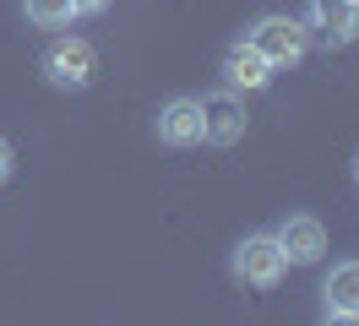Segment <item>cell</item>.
I'll return each mask as SVG.
<instances>
[{
	"label": "cell",
	"instance_id": "6da1fadb",
	"mask_svg": "<svg viewBox=\"0 0 359 326\" xmlns=\"http://www.w3.org/2000/svg\"><path fill=\"white\" fill-rule=\"evenodd\" d=\"M289 272V256L278 250V239L272 234H250L234 245V278L245 283V288H278Z\"/></svg>",
	"mask_w": 359,
	"mask_h": 326
},
{
	"label": "cell",
	"instance_id": "7a4b0ae2",
	"mask_svg": "<svg viewBox=\"0 0 359 326\" xmlns=\"http://www.w3.org/2000/svg\"><path fill=\"white\" fill-rule=\"evenodd\" d=\"M245 43L256 49V55H267L272 71H278V65H294L299 55H305L311 33H305V22H294V17H262L245 33Z\"/></svg>",
	"mask_w": 359,
	"mask_h": 326
},
{
	"label": "cell",
	"instance_id": "3957f363",
	"mask_svg": "<svg viewBox=\"0 0 359 326\" xmlns=\"http://www.w3.org/2000/svg\"><path fill=\"white\" fill-rule=\"evenodd\" d=\"M93 71H98V55H93V43H88V39L66 33V39L49 43V55H44V76H49L55 87L76 93V87H88V82H93Z\"/></svg>",
	"mask_w": 359,
	"mask_h": 326
},
{
	"label": "cell",
	"instance_id": "277c9868",
	"mask_svg": "<svg viewBox=\"0 0 359 326\" xmlns=\"http://www.w3.org/2000/svg\"><path fill=\"white\" fill-rule=\"evenodd\" d=\"M202 104V142H212V147H234L240 136H245V98L234 93V87H218V93H207V98H196Z\"/></svg>",
	"mask_w": 359,
	"mask_h": 326
},
{
	"label": "cell",
	"instance_id": "5b68a950",
	"mask_svg": "<svg viewBox=\"0 0 359 326\" xmlns=\"http://www.w3.org/2000/svg\"><path fill=\"white\" fill-rule=\"evenodd\" d=\"M272 239H278V250H283L294 266H316L321 250H327V229H321L316 217H283Z\"/></svg>",
	"mask_w": 359,
	"mask_h": 326
},
{
	"label": "cell",
	"instance_id": "8992f818",
	"mask_svg": "<svg viewBox=\"0 0 359 326\" xmlns=\"http://www.w3.org/2000/svg\"><path fill=\"white\" fill-rule=\"evenodd\" d=\"M321 310H327V321H359V261H337L327 272Z\"/></svg>",
	"mask_w": 359,
	"mask_h": 326
},
{
	"label": "cell",
	"instance_id": "52a82bcc",
	"mask_svg": "<svg viewBox=\"0 0 359 326\" xmlns=\"http://www.w3.org/2000/svg\"><path fill=\"white\" fill-rule=\"evenodd\" d=\"M158 142L163 147H196L202 142V104L196 98H169L158 109Z\"/></svg>",
	"mask_w": 359,
	"mask_h": 326
},
{
	"label": "cell",
	"instance_id": "ba28073f",
	"mask_svg": "<svg viewBox=\"0 0 359 326\" xmlns=\"http://www.w3.org/2000/svg\"><path fill=\"white\" fill-rule=\"evenodd\" d=\"M311 22L327 43H354L359 39V0H311Z\"/></svg>",
	"mask_w": 359,
	"mask_h": 326
},
{
	"label": "cell",
	"instance_id": "9c48e42d",
	"mask_svg": "<svg viewBox=\"0 0 359 326\" xmlns=\"http://www.w3.org/2000/svg\"><path fill=\"white\" fill-rule=\"evenodd\" d=\"M224 82L234 87V93H262V87L272 82V60L256 55L250 43H234V49L224 55Z\"/></svg>",
	"mask_w": 359,
	"mask_h": 326
},
{
	"label": "cell",
	"instance_id": "30bf717a",
	"mask_svg": "<svg viewBox=\"0 0 359 326\" xmlns=\"http://www.w3.org/2000/svg\"><path fill=\"white\" fill-rule=\"evenodd\" d=\"M71 17H76L71 0H27V22L33 27H66Z\"/></svg>",
	"mask_w": 359,
	"mask_h": 326
},
{
	"label": "cell",
	"instance_id": "8fae6325",
	"mask_svg": "<svg viewBox=\"0 0 359 326\" xmlns=\"http://www.w3.org/2000/svg\"><path fill=\"white\" fill-rule=\"evenodd\" d=\"M71 6H76V17H98V11L109 6V0H71Z\"/></svg>",
	"mask_w": 359,
	"mask_h": 326
},
{
	"label": "cell",
	"instance_id": "7c38bea8",
	"mask_svg": "<svg viewBox=\"0 0 359 326\" xmlns=\"http://www.w3.org/2000/svg\"><path fill=\"white\" fill-rule=\"evenodd\" d=\"M6 179H11V142L0 136V185H6Z\"/></svg>",
	"mask_w": 359,
	"mask_h": 326
},
{
	"label": "cell",
	"instance_id": "4fadbf2b",
	"mask_svg": "<svg viewBox=\"0 0 359 326\" xmlns=\"http://www.w3.org/2000/svg\"><path fill=\"white\" fill-rule=\"evenodd\" d=\"M354 179H359V158H354Z\"/></svg>",
	"mask_w": 359,
	"mask_h": 326
}]
</instances>
